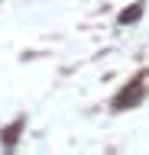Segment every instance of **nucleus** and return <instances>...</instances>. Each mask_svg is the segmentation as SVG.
Returning <instances> with one entry per match:
<instances>
[{
    "instance_id": "f257e3e1",
    "label": "nucleus",
    "mask_w": 149,
    "mask_h": 155,
    "mask_svg": "<svg viewBox=\"0 0 149 155\" xmlns=\"http://www.w3.org/2000/svg\"><path fill=\"white\" fill-rule=\"evenodd\" d=\"M139 16H143V3H136V7H130V10H123L120 23H133V19H139Z\"/></svg>"
}]
</instances>
